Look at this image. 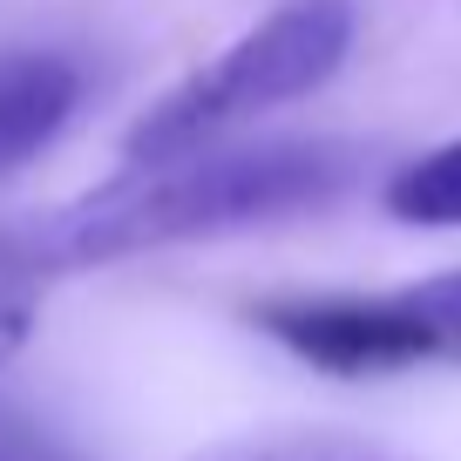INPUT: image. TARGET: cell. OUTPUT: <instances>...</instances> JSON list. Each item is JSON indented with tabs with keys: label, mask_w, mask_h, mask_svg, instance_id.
<instances>
[{
	"label": "cell",
	"mask_w": 461,
	"mask_h": 461,
	"mask_svg": "<svg viewBox=\"0 0 461 461\" xmlns=\"http://www.w3.org/2000/svg\"><path fill=\"white\" fill-rule=\"evenodd\" d=\"M75 109H82V61L55 48H7L0 55V176L41 157Z\"/></svg>",
	"instance_id": "4"
},
{
	"label": "cell",
	"mask_w": 461,
	"mask_h": 461,
	"mask_svg": "<svg viewBox=\"0 0 461 461\" xmlns=\"http://www.w3.org/2000/svg\"><path fill=\"white\" fill-rule=\"evenodd\" d=\"M285 353L326 374H393V366H461V272L393 292H326L278 299L258 312Z\"/></svg>",
	"instance_id": "3"
},
{
	"label": "cell",
	"mask_w": 461,
	"mask_h": 461,
	"mask_svg": "<svg viewBox=\"0 0 461 461\" xmlns=\"http://www.w3.org/2000/svg\"><path fill=\"white\" fill-rule=\"evenodd\" d=\"M203 461H393L366 441H339V434H265V441H238L217 447Z\"/></svg>",
	"instance_id": "6"
},
{
	"label": "cell",
	"mask_w": 461,
	"mask_h": 461,
	"mask_svg": "<svg viewBox=\"0 0 461 461\" xmlns=\"http://www.w3.org/2000/svg\"><path fill=\"white\" fill-rule=\"evenodd\" d=\"M387 211L401 224H428V230H461V136L428 157H414L407 170H393L387 184Z\"/></svg>",
	"instance_id": "5"
},
{
	"label": "cell",
	"mask_w": 461,
	"mask_h": 461,
	"mask_svg": "<svg viewBox=\"0 0 461 461\" xmlns=\"http://www.w3.org/2000/svg\"><path fill=\"white\" fill-rule=\"evenodd\" d=\"M346 48H353V0H285L224 55L190 68L170 95L149 102L122 136V163H176L197 149H224L230 130L326 88Z\"/></svg>",
	"instance_id": "2"
},
{
	"label": "cell",
	"mask_w": 461,
	"mask_h": 461,
	"mask_svg": "<svg viewBox=\"0 0 461 461\" xmlns=\"http://www.w3.org/2000/svg\"><path fill=\"white\" fill-rule=\"evenodd\" d=\"M353 184V149L339 143H258V149H197L176 163H122V176L95 184L88 197L61 203L14 251L34 272H82L136 251L224 238V230L278 224L332 203Z\"/></svg>",
	"instance_id": "1"
},
{
	"label": "cell",
	"mask_w": 461,
	"mask_h": 461,
	"mask_svg": "<svg viewBox=\"0 0 461 461\" xmlns=\"http://www.w3.org/2000/svg\"><path fill=\"white\" fill-rule=\"evenodd\" d=\"M34 305H41V272H34L14 245H0V366H7L21 346H28Z\"/></svg>",
	"instance_id": "7"
},
{
	"label": "cell",
	"mask_w": 461,
	"mask_h": 461,
	"mask_svg": "<svg viewBox=\"0 0 461 461\" xmlns=\"http://www.w3.org/2000/svg\"><path fill=\"white\" fill-rule=\"evenodd\" d=\"M0 461H82L75 447H61L48 428H34V420L21 414H0Z\"/></svg>",
	"instance_id": "8"
}]
</instances>
